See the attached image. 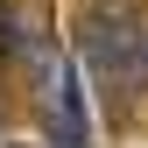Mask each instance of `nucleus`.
<instances>
[{"label":"nucleus","mask_w":148,"mask_h":148,"mask_svg":"<svg viewBox=\"0 0 148 148\" xmlns=\"http://www.w3.org/2000/svg\"><path fill=\"white\" fill-rule=\"evenodd\" d=\"M14 57H21V14L0 0V64H14Z\"/></svg>","instance_id":"7ed1b4c3"},{"label":"nucleus","mask_w":148,"mask_h":148,"mask_svg":"<svg viewBox=\"0 0 148 148\" xmlns=\"http://www.w3.org/2000/svg\"><path fill=\"white\" fill-rule=\"evenodd\" d=\"M141 14L134 0H85L78 14V57L99 85V106L106 113H127V99L148 92V71H141Z\"/></svg>","instance_id":"f257e3e1"},{"label":"nucleus","mask_w":148,"mask_h":148,"mask_svg":"<svg viewBox=\"0 0 148 148\" xmlns=\"http://www.w3.org/2000/svg\"><path fill=\"white\" fill-rule=\"evenodd\" d=\"M14 148H28V141H14Z\"/></svg>","instance_id":"20e7f679"},{"label":"nucleus","mask_w":148,"mask_h":148,"mask_svg":"<svg viewBox=\"0 0 148 148\" xmlns=\"http://www.w3.org/2000/svg\"><path fill=\"white\" fill-rule=\"evenodd\" d=\"M49 141L57 148H92V113H85V92H78V71L57 64V85H49Z\"/></svg>","instance_id":"f03ea898"}]
</instances>
